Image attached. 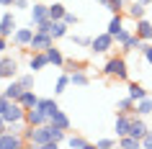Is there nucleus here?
<instances>
[{"instance_id":"37","label":"nucleus","mask_w":152,"mask_h":149,"mask_svg":"<svg viewBox=\"0 0 152 149\" xmlns=\"http://www.w3.org/2000/svg\"><path fill=\"white\" fill-rule=\"evenodd\" d=\"M96 144H98L101 149H111V147H116V139H98Z\"/></svg>"},{"instance_id":"30","label":"nucleus","mask_w":152,"mask_h":149,"mask_svg":"<svg viewBox=\"0 0 152 149\" xmlns=\"http://www.w3.org/2000/svg\"><path fill=\"white\" fill-rule=\"evenodd\" d=\"M64 13H67L64 3H52V5H49V18H52V21H62Z\"/></svg>"},{"instance_id":"34","label":"nucleus","mask_w":152,"mask_h":149,"mask_svg":"<svg viewBox=\"0 0 152 149\" xmlns=\"http://www.w3.org/2000/svg\"><path fill=\"white\" fill-rule=\"evenodd\" d=\"M34 75H36V72H26V75H18V82H21L26 90H34Z\"/></svg>"},{"instance_id":"17","label":"nucleus","mask_w":152,"mask_h":149,"mask_svg":"<svg viewBox=\"0 0 152 149\" xmlns=\"http://www.w3.org/2000/svg\"><path fill=\"white\" fill-rule=\"evenodd\" d=\"M49 124L57 126V129H64V131H70V116H67L62 108L57 110V113H52V116H49Z\"/></svg>"},{"instance_id":"41","label":"nucleus","mask_w":152,"mask_h":149,"mask_svg":"<svg viewBox=\"0 0 152 149\" xmlns=\"http://www.w3.org/2000/svg\"><path fill=\"white\" fill-rule=\"evenodd\" d=\"M8 47H10V39H8V36H0V54H3Z\"/></svg>"},{"instance_id":"6","label":"nucleus","mask_w":152,"mask_h":149,"mask_svg":"<svg viewBox=\"0 0 152 149\" xmlns=\"http://www.w3.org/2000/svg\"><path fill=\"white\" fill-rule=\"evenodd\" d=\"M18 77V59L16 57H0V80Z\"/></svg>"},{"instance_id":"33","label":"nucleus","mask_w":152,"mask_h":149,"mask_svg":"<svg viewBox=\"0 0 152 149\" xmlns=\"http://www.w3.org/2000/svg\"><path fill=\"white\" fill-rule=\"evenodd\" d=\"M132 36H134V33L129 31V28H121V31L116 33V36H113V39H116V44H119V47H126L129 41H132Z\"/></svg>"},{"instance_id":"40","label":"nucleus","mask_w":152,"mask_h":149,"mask_svg":"<svg viewBox=\"0 0 152 149\" xmlns=\"http://www.w3.org/2000/svg\"><path fill=\"white\" fill-rule=\"evenodd\" d=\"M142 54H144V59H147V64H152V44H144Z\"/></svg>"},{"instance_id":"44","label":"nucleus","mask_w":152,"mask_h":149,"mask_svg":"<svg viewBox=\"0 0 152 149\" xmlns=\"http://www.w3.org/2000/svg\"><path fill=\"white\" fill-rule=\"evenodd\" d=\"M5 129H8V124H5V118H3V116H0V134H3V131H5Z\"/></svg>"},{"instance_id":"13","label":"nucleus","mask_w":152,"mask_h":149,"mask_svg":"<svg viewBox=\"0 0 152 149\" xmlns=\"http://www.w3.org/2000/svg\"><path fill=\"white\" fill-rule=\"evenodd\" d=\"M23 90H26V87L21 85V82H18V77H13V80H8V85L3 87V95H5L8 100H18Z\"/></svg>"},{"instance_id":"8","label":"nucleus","mask_w":152,"mask_h":149,"mask_svg":"<svg viewBox=\"0 0 152 149\" xmlns=\"http://www.w3.org/2000/svg\"><path fill=\"white\" fill-rule=\"evenodd\" d=\"M52 44H54V39H52L49 33L36 31V33H34V39H31V47H28V52H47Z\"/></svg>"},{"instance_id":"14","label":"nucleus","mask_w":152,"mask_h":149,"mask_svg":"<svg viewBox=\"0 0 152 149\" xmlns=\"http://www.w3.org/2000/svg\"><path fill=\"white\" fill-rule=\"evenodd\" d=\"M132 21H139V18H144V13H147V5L144 3H139V0H132V3H126V10H124Z\"/></svg>"},{"instance_id":"3","label":"nucleus","mask_w":152,"mask_h":149,"mask_svg":"<svg viewBox=\"0 0 152 149\" xmlns=\"http://www.w3.org/2000/svg\"><path fill=\"white\" fill-rule=\"evenodd\" d=\"M34 33H36L34 26H28V28H16V33L10 36V44H13L16 49H28V47H31Z\"/></svg>"},{"instance_id":"19","label":"nucleus","mask_w":152,"mask_h":149,"mask_svg":"<svg viewBox=\"0 0 152 149\" xmlns=\"http://www.w3.org/2000/svg\"><path fill=\"white\" fill-rule=\"evenodd\" d=\"M64 144L70 149H88L90 147V141L85 139V136H80V134H70V136L64 139Z\"/></svg>"},{"instance_id":"25","label":"nucleus","mask_w":152,"mask_h":149,"mask_svg":"<svg viewBox=\"0 0 152 149\" xmlns=\"http://www.w3.org/2000/svg\"><path fill=\"white\" fill-rule=\"evenodd\" d=\"M121 28H124V16H121V13H113L111 21H108V28H106V31L111 33V36H116Z\"/></svg>"},{"instance_id":"42","label":"nucleus","mask_w":152,"mask_h":149,"mask_svg":"<svg viewBox=\"0 0 152 149\" xmlns=\"http://www.w3.org/2000/svg\"><path fill=\"white\" fill-rule=\"evenodd\" d=\"M8 98H5V95H3V93H0V116H3V110H5V108H8Z\"/></svg>"},{"instance_id":"36","label":"nucleus","mask_w":152,"mask_h":149,"mask_svg":"<svg viewBox=\"0 0 152 149\" xmlns=\"http://www.w3.org/2000/svg\"><path fill=\"white\" fill-rule=\"evenodd\" d=\"M62 21H64V23H67V26H77V21H80V18L75 16V13H70V10H67V13H64V18H62Z\"/></svg>"},{"instance_id":"39","label":"nucleus","mask_w":152,"mask_h":149,"mask_svg":"<svg viewBox=\"0 0 152 149\" xmlns=\"http://www.w3.org/2000/svg\"><path fill=\"white\" fill-rule=\"evenodd\" d=\"M13 8H16V10H28V8H31V0H16Z\"/></svg>"},{"instance_id":"15","label":"nucleus","mask_w":152,"mask_h":149,"mask_svg":"<svg viewBox=\"0 0 152 149\" xmlns=\"http://www.w3.org/2000/svg\"><path fill=\"white\" fill-rule=\"evenodd\" d=\"M150 131V126L144 124V116H132V129H129V134H132V136H137V139H142L144 134Z\"/></svg>"},{"instance_id":"27","label":"nucleus","mask_w":152,"mask_h":149,"mask_svg":"<svg viewBox=\"0 0 152 149\" xmlns=\"http://www.w3.org/2000/svg\"><path fill=\"white\" fill-rule=\"evenodd\" d=\"M101 5L111 13H124L126 10V0H101Z\"/></svg>"},{"instance_id":"21","label":"nucleus","mask_w":152,"mask_h":149,"mask_svg":"<svg viewBox=\"0 0 152 149\" xmlns=\"http://www.w3.org/2000/svg\"><path fill=\"white\" fill-rule=\"evenodd\" d=\"M126 95L132 98V100H142V98H147L150 93H147L139 82H129V85H126Z\"/></svg>"},{"instance_id":"4","label":"nucleus","mask_w":152,"mask_h":149,"mask_svg":"<svg viewBox=\"0 0 152 149\" xmlns=\"http://www.w3.org/2000/svg\"><path fill=\"white\" fill-rule=\"evenodd\" d=\"M21 147H26L23 134H13L8 129L0 134V149H21Z\"/></svg>"},{"instance_id":"38","label":"nucleus","mask_w":152,"mask_h":149,"mask_svg":"<svg viewBox=\"0 0 152 149\" xmlns=\"http://www.w3.org/2000/svg\"><path fill=\"white\" fill-rule=\"evenodd\" d=\"M142 147H144V149H152V129L142 136Z\"/></svg>"},{"instance_id":"28","label":"nucleus","mask_w":152,"mask_h":149,"mask_svg":"<svg viewBox=\"0 0 152 149\" xmlns=\"http://www.w3.org/2000/svg\"><path fill=\"white\" fill-rule=\"evenodd\" d=\"M70 85H72L70 82V72H62V75L57 77V82H54V95H62Z\"/></svg>"},{"instance_id":"23","label":"nucleus","mask_w":152,"mask_h":149,"mask_svg":"<svg viewBox=\"0 0 152 149\" xmlns=\"http://www.w3.org/2000/svg\"><path fill=\"white\" fill-rule=\"evenodd\" d=\"M47 57H49V64H54V67H64V59H67V57L54 47V44L47 49Z\"/></svg>"},{"instance_id":"16","label":"nucleus","mask_w":152,"mask_h":149,"mask_svg":"<svg viewBox=\"0 0 152 149\" xmlns=\"http://www.w3.org/2000/svg\"><path fill=\"white\" fill-rule=\"evenodd\" d=\"M134 33L139 36L142 41H152V23L147 21V18H139V21H134Z\"/></svg>"},{"instance_id":"2","label":"nucleus","mask_w":152,"mask_h":149,"mask_svg":"<svg viewBox=\"0 0 152 149\" xmlns=\"http://www.w3.org/2000/svg\"><path fill=\"white\" fill-rule=\"evenodd\" d=\"M113 44H116V39H113L108 31L98 33L96 39H93V44H90V52H93V54H108V52L113 49Z\"/></svg>"},{"instance_id":"9","label":"nucleus","mask_w":152,"mask_h":149,"mask_svg":"<svg viewBox=\"0 0 152 149\" xmlns=\"http://www.w3.org/2000/svg\"><path fill=\"white\" fill-rule=\"evenodd\" d=\"M49 67V57L47 52H31V57H28V70L31 72H41Z\"/></svg>"},{"instance_id":"31","label":"nucleus","mask_w":152,"mask_h":149,"mask_svg":"<svg viewBox=\"0 0 152 149\" xmlns=\"http://www.w3.org/2000/svg\"><path fill=\"white\" fill-rule=\"evenodd\" d=\"M134 108H137V100H132L129 95L116 103V110H119V113H134Z\"/></svg>"},{"instance_id":"11","label":"nucleus","mask_w":152,"mask_h":149,"mask_svg":"<svg viewBox=\"0 0 152 149\" xmlns=\"http://www.w3.org/2000/svg\"><path fill=\"white\" fill-rule=\"evenodd\" d=\"M26 124H28V126H41V124H49V116L39 108V105H34V108H28V110H26Z\"/></svg>"},{"instance_id":"47","label":"nucleus","mask_w":152,"mask_h":149,"mask_svg":"<svg viewBox=\"0 0 152 149\" xmlns=\"http://www.w3.org/2000/svg\"><path fill=\"white\" fill-rule=\"evenodd\" d=\"M98 3H101V0H98Z\"/></svg>"},{"instance_id":"18","label":"nucleus","mask_w":152,"mask_h":149,"mask_svg":"<svg viewBox=\"0 0 152 149\" xmlns=\"http://www.w3.org/2000/svg\"><path fill=\"white\" fill-rule=\"evenodd\" d=\"M67 33H70V26L64 23V21H54V23H52V31H49V36H52L54 41L67 39Z\"/></svg>"},{"instance_id":"32","label":"nucleus","mask_w":152,"mask_h":149,"mask_svg":"<svg viewBox=\"0 0 152 149\" xmlns=\"http://www.w3.org/2000/svg\"><path fill=\"white\" fill-rule=\"evenodd\" d=\"M67 39H70L72 47H83V49L93 44V39H88V36H75V33H67Z\"/></svg>"},{"instance_id":"22","label":"nucleus","mask_w":152,"mask_h":149,"mask_svg":"<svg viewBox=\"0 0 152 149\" xmlns=\"http://www.w3.org/2000/svg\"><path fill=\"white\" fill-rule=\"evenodd\" d=\"M137 116H152V95H147V98H142V100H137V108H134Z\"/></svg>"},{"instance_id":"45","label":"nucleus","mask_w":152,"mask_h":149,"mask_svg":"<svg viewBox=\"0 0 152 149\" xmlns=\"http://www.w3.org/2000/svg\"><path fill=\"white\" fill-rule=\"evenodd\" d=\"M139 3H144V5H150V3H152V0H139Z\"/></svg>"},{"instance_id":"10","label":"nucleus","mask_w":152,"mask_h":149,"mask_svg":"<svg viewBox=\"0 0 152 149\" xmlns=\"http://www.w3.org/2000/svg\"><path fill=\"white\" fill-rule=\"evenodd\" d=\"M16 28H18V23H16V16L13 13H3L0 16V36H13L16 33Z\"/></svg>"},{"instance_id":"5","label":"nucleus","mask_w":152,"mask_h":149,"mask_svg":"<svg viewBox=\"0 0 152 149\" xmlns=\"http://www.w3.org/2000/svg\"><path fill=\"white\" fill-rule=\"evenodd\" d=\"M3 118H5V124H16V121H26V108L21 105L18 100H10L8 108L3 110Z\"/></svg>"},{"instance_id":"35","label":"nucleus","mask_w":152,"mask_h":149,"mask_svg":"<svg viewBox=\"0 0 152 149\" xmlns=\"http://www.w3.org/2000/svg\"><path fill=\"white\" fill-rule=\"evenodd\" d=\"M64 70H67V72H77V70H85V64L75 62V59H64Z\"/></svg>"},{"instance_id":"43","label":"nucleus","mask_w":152,"mask_h":149,"mask_svg":"<svg viewBox=\"0 0 152 149\" xmlns=\"http://www.w3.org/2000/svg\"><path fill=\"white\" fill-rule=\"evenodd\" d=\"M0 5H3V8H13V5H16V0H0Z\"/></svg>"},{"instance_id":"12","label":"nucleus","mask_w":152,"mask_h":149,"mask_svg":"<svg viewBox=\"0 0 152 149\" xmlns=\"http://www.w3.org/2000/svg\"><path fill=\"white\" fill-rule=\"evenodd\" d=\"M132 116H134V113H119V116H116V126H113L116 136H126L129 134V129H132Z\"/></svg>"},{"instance_id":"24","label":"nucleus","mask_w":152,"mask_h":149,"mask_svg":"<svg viewBox=\"0 0 152 149\" xmlns=\"http://www.w3.org/2000/svg\"><path fill=\"white\" fill-rule=\"evenodd\" d=\"M70 82L77 87H85V85H90V77L85 70H77V72H70Z\"/></svg>"},{"instance_id":"29","label":"nucleus","mask_w":152,"mask_h":149,"mask_svg":"<svg viewBox=\"0 0 152 149\" xmlns=\"http://www.w3.org/2000/svg\"><path fill=\"white\" fill-rule=\"evenodd\" d=\"M119 147H124V149H139V147H142V139H137V136L126 134V136H119Z\"/></svg>"},{"instance_id":"20","label":"nucleus","mask_w":152,"mask_h":149,"mask_svg":"<svg viewBox=\"0 0 152 149\" xmlns=\"http://www.w3.org/2000/svg\"><path fill=\"white\" fill-rule=\"evenodd\" d=\"M18 103L28 110V108H34V105H39V95L34 93V90H23V93H21V98H18Z\"/></svg>"},{"instance_id":"1","label":"nucleus","mask_w":152,"mask_h":149,"mask_svg":"<svg viewBox=\"0 0 152 149\" xmlns=\"http://www.w3.org/2000/svg\"><path fill=\"white\" fill-rule=\"evenodd\" d=\"M101 72H103V77H111V80H124V82L129 80V64H126L124 57H111L103 64Z\"/></svg>"},{"instance_id":"26","label":"nucleus","mask_w":152,"mask_h":149,"mask_svg":"<svg viewBox=\"0 0 152 149\" xmlns=\"http://www.w3.org/2000/svg\"><path fill=\"white\" fill-rule=\"evenodd\" d=\"M39 108L47 113V116H52V113H57L59 110V103L54 100V98H39Z\"/></svg>"},{"instance_id":"7","label":"nucleus","mask_w":152,"mask_h":149,"mask_svg":"<svg viewBox=\"0 0 152 149\" xmlns=\"http://www.w3.org/2000/svg\"><path fill=\"white\" fill-rule=\"evenodd\" d=\"M49 18V5H44V3H34L31 8H28V26H36L41 23V21H47Z\"/></svg>"},{"instance_id":"46","label":"nucleus","mask_w":152,"mask_h":149,"mask_svg":"<svg viewBox=\"0 0 152 149\" xmlns=\"http://www.w3.org/2000/svg\"><path fill=\"white\" fill-rule=\"evenodd\" d=\"M126 3H132V0H126Z\"/></svg>"}]
</instances>
